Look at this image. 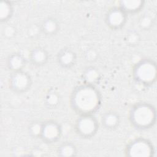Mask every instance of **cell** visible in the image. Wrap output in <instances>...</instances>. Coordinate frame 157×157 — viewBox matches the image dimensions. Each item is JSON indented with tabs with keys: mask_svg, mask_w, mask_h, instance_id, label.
Masks as SVG:
<instances>
[{
	"mask_svg": "<svg viewBox=\"0 0 157 157\" xmlns=\"http://www.w3.org/2000/svg\"><path fill=\"white\" fill-rule=\"evenodd\" d=\"M155 18L150 13L147 12L140 16L138 20V25L142 31H148L151 29L155 24Z\"/></svg>",
	"mask_w": 157,
	"mask_h": 157,
	"instance_id": "obj_19",
	"label": "cell"
},
{
	"mask_svg": "<svg viewBox=\"0 0 157 157\" xmlns=\"http://www.w3.org/2000/svg\"><path fill=\"white\" fill-rule=\"evenodd\" d=\"M101 122L104 129L113 131L117 129L120 124V116L115 111H107L102 115Z\"/></svg>",
	"mask_w": 157,
	"mask_h": 157,
	"instance_id": "obj_13",
	"label": "cell"
},
{
	"mask_svg": "<svg viewBox=\"0 0 157 157\" xmlns=\"http://www.w3.org/2000/svg\"><path fill=\"white\" fill-rule=\"evenodd\" d=\"M9 88L13 93L23 94L29 91L33 85L31 75L22 70L12 72L8 80Z\"/></svg>",
	"mask_w": 157,
	"mask_h": 157,
	"instance_id": "obj_6",
	"label": "cell"
},
{
	"mask_svg": "<svg viewBox=\"0 0 157 157\" xmlns=\"http://www.w3.org/2000/svg\"><path fill=\"white\" fill-rule=\"evenodd\" d=\"M124 40L127 45L134 47L139 44L140 40V36L136 30H130L128 31L124 37Z\"/></svg>",
	"mask_w": 157,
	"mask_h": 157,
	"instance_id": "obj_21",
	"label": "cell"
},
{
	"mask_svg": "<svg viewBox=\"0 0 157 157\" xmlns=\"http://www.w3.org/2000/svg\"><path fill=\"white\" fill-rule=\"evenodd\" d=\"M17 34V30L14 26L12 25H6L2 29L3 36L7 39H12Z\"/></svg>",
	"mask_w": 157,
	"mask_h": 157,
	"instance_id": "obj_22",
	"label": "cell"
},
{
	"mask_svg": "<svg viewBox=\"0 0 157 157\" xmlns=\"http://www.w3.org/2000/svg\"><path fill=\"white\" fill-rule=\"evenodd\" d=\"M63 129L61 124L56 121L50 120L43 121L40 139L47 144L57 142L62 136Z\"/></svg>",
	"mask_w": 157,
	"mask_h": 157,
	"instance_id": "obj_8",
	"label": "cell"
},
{
	"mask_svg": "<svg viewBox=\"0 0 157 157\" xmlns=\"http://www.w3.org/2000/svg\"><path fill=\"white\" fill-rule=\"evenodd\" d=\"M14 12L13 6L11 1H2L0 2V21L1 23H7L12 17Z\"/></svg>",
	"mask_w": 157,
	"mask_h": 157,
	"instance_id": "obj_18",
	"label": "cell"
},
{
	"mask_svg": "<svg viewBox=\"0 0 157 157\" xmlns=\"http://www.w3.org/2000/svg\"><path fill=\"white\" fill-rule=\"evenodd\" d=\"M132 75L137 84L145 88L152 86L156 82V63L151 58H142L134 65Z\"/></svg>",
	"mask_w": 157,
	"mask_h": 157,
	"instance_id": "obj_3",
	"label": "cell"
},
{
	"mask_svg": "<svg viewBox=\"0 0 157 157\" xmlns=\"http://www.w3.org/2000/svg\"><path fill=\"white\" fill-rule=\"evenodd\" d=\"M102 99L95 85L82 83L76 86L69 97L71 109L77 115H94L101 108Z\"/></svg>",
	"mask_w": 157,
	"mask_h": 157,
	"instance_id": "obj_1",
	"label": "cell"
},
{
	"mask_svg": "<svg viewBox=\"0 0 157 157\" xmlns=\"http://www.w3.org/2000/svg\"><path fill=\"white\" fill-rule=\"evenodd\" d=\"M155 148L153 143L148 139L139 137L131 140L125 147V156L129 157L153 156Z\"/></svg>",
	"mask_w": 157,
	"mask_h": 157,
	"instance_id": "obj_5",
	"label": "cell"
},
{
	"mask_svg": "<svg viewBox=\"0 0 157 157\" xmlns=\"http://www.w3.org/2000/svg\"><path fill=\"white\" fill-rule=\"evenodd\" d=\"M145 6V1L144 0H121L118 2V5L128 15L140 12Z\"/></svg>",
	"mask_w": 157,
	"mask_h": 157,
	"instance_id": "obj_14",
	"label": "cell"
},
{
	"mask_svg": "<svg viewBox=\"0 0 157 157\" xmlns=\"http://www.w3.org/2000/svg\"><path fill=\"white\" fill-rule=\"evenodd\" d=\"M50 58L49 53L44 47L38 46L34 47L29 53L30 63L36 67L45 66Z\"/></svg>",
	"mask_w": 157,
	"mask_h": 157,
	"instance_id": "obj_10",
	"label": "cell"
},
{
	"mask_svg": "<svg viewBox=\"0 0 157 157\" xmlns=\"http://www.w3.org/2000/svg\"><path fill=\"white\" fill-rule=\"evenodd\" d=\"M82 79L83 83L95 85L101 79V74L98 69L93 66L85 68L82 74Z\"/></svg>",
	"mask_w": 157,
	"mask_h": 157,
	"instance_id": "obj_15",
	"label": "cell"
},
{
	"mask_svg": "<svg viewBox=\"0 0 157 157\" xmlns=\"http://www.w3.org/2000/svg\"><path fill=\"white\" fill-rule=\"evenodd\" d=\"M85 56L87 61H94L98 57V53L94 49H89L86 50Z\"/></svg>",
	"mask_w": 157,
	"mask_h": 157,
	"instance_id": "obj_23",
	"label": "cell"
},
{
	"mask_svg": "<svg viewBox=\"0 0 157 157\" xmlns=\"http://www.w3.org/2000/svg\"><path fill=\"white\" fill-rule=\"evenodd\" d=\"M56 153L59 156H75L77 155V148L74 143L66 141L58 146L56 150Z\"/></svg>",
	"mask_w": 157,
	"mask_h": 157,
	"instance_id": "obj_17",
	"label": "cell"
},
{
	"mask_svg": "<svg viewBox=\"0 0 157 157\" xmlns=\"http://www.w3.org/2000/svg\"><path fill=\"white\" fill-rule=\"evenodd\" d=\"M128 14L120 7L115 6L108 9L104 17V22L110 29L117 31L125 26L128 20Z\"/></svg>",
	"mask_w": 157,
	"mask_h": 157,
	"instance_id": "obj_7",
	"label": "cell"
},
{
	"mask_svg": "<svg viewBox=\"0 0 157 157\" xmlns=\"http://www.w3.org/2000/svg\"><path fill=\"white\" fill-rule=\"evenodd\" d=\"M40 33L48 37L56 35L60 30V23L54 17H47L43 19L39 24Z\"/></svg>",
	"mask_w": 157,
	"mask_h": 157,
	"instance_id": "obj_11",
	"label": "cell"
},
{
	"mask_svg": "<svg viewBox=\"0 0 157 157\" xmlns=\"http://www.w3.org/2000/svg\"><path fill=\"white\" fill-rule=\"evenodd\" d=\"M61 99V96L58 91L53 90H48L44 95V104L48 109H56L59 107Z\"/></svg>",
	"mask_w": 157,
	"mask_h": 157,
	"instance_id": "obj_16",
	"label": "cell"
},
{
	"mask_svg": "<svg viewBox=\"0 0 157 157\" xmlns=\"http://www.w3.org/2000/svg\"><path fill=\"white\" fill-rule=\"evenodd\" d=\"M42 125L43 121L38 120L31 121L28 126V132L29 136L33 139H40Z\"/></svg>",
	"mask_w": 157,
	"mask_h": 157,
	"instance_id": "obj_20",
	"label": "cell"
},
{
	"mask_svg": "<svg viewBox=\"0 0 157 157\" xmlns=\"http://www.w3.org/2000/svg\"><path fill=\"white\" fill-rule=\"evenodd\" d=\"M56 61L58 65L64 69L73 67L77 61V55L72 48L65 47L60 49L56 54Z\"/></svg>",
	"mask_w": 157,
	"mask_h": 157,
	"instance_id": "obj_9",
	"label": "cell"
},
{
	"mask_svg": "<svg viewBox=\"0 0 157 157\" xmlns=\"http://www.w3.org/2000/svg\"><path fill=\"white\" fill-rule=\"evenodd\" d=\"M7 68L12 72L24 70L26 65L25 56L18 52H13L8 55L6 61Z\"/></svg>",
	"mask_w": 157,
	"mask_h": 157,
	"instance_id": "obj_12",
	"label": "cell"
},
{
	"mask_svg": "<svg viewBox=\"0 0 157 157\" xmlns=\"http://www.w3.org/2000/svg\"><path fill=\"white\" fill-rule=\"evenodd\" d=\"M99 128V123L94 115H82L74 123V130L78 136L83 139H89L96 136Z\"/></svg>",
	"mask_w": 157,
	"mask_h": 157,
	"instance_id": "obj_4",
	"label": "cell"
},
{
	"mask_svg": "<svg viewBox=\"0 0 157 157\" xmlns=\"http://www.w3.org/2000/svg\"><path fill=\"white\" fill-rule=\"evenodd\" d=\"M155 107L148 102L134 104L129 111L128 119L131 125L136 129L146 131L153 128L156 122Z\"/></svg>",
	"mask_w": 157,
	"mask_h": 157,
	"instance_id": "obj_2",
	"label": "cell"
}]
</instances>
